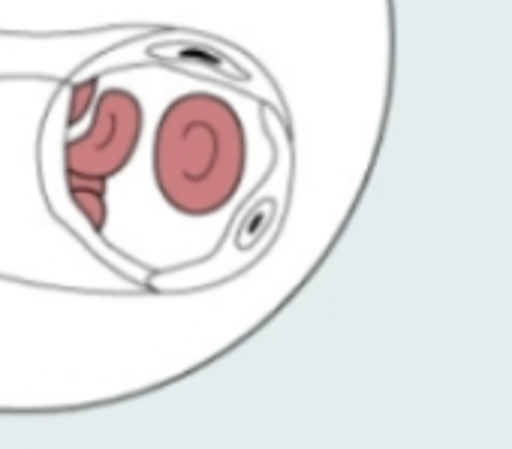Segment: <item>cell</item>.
I'll list each match as a JSON object with an SVG mask.
<instances>
[{"label": "cell", "instance_id": "6da1fadb", "mask_svg": "<svg viewBox=\"0 0 512 449\" xmlns=\"http://www.w3.org/2000/svg\"><path fill=\"white\" fill-rule=\"evenodd\" d=\"M247 169L238 112L214 94L175 100L154 139V178L172 208L205 217L232 202Z\"/></svg>", "mask_w": 512, "mask_h": 449}]
</instances>
